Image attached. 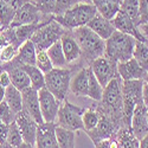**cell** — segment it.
<instances>
[{
    "label": "cell",
    "instance_id": "40",
    "mask_svg": "<svg viewBox=\"0 0 148 148\" xmlns=\"http://www.w3.org/2000/svg\"><path fill=\"white\" fill-rule=\"evenodd\" d=\"M78 3H82V1H81V0H57L55 16L62 14V13H63V12H65L68 8H70L71 6L76 5V4H78Z\"/></svg>",
    "mask_w": 148,
    "mask_h": 148
},
{
    "label": "cell",
    "instance_id": "8",
    "mask_svg": "<svg viewBox=\"0 0 148 148\" xmlns=\"http://www.w3.org/2000/svg\"><path fill=\"white\" fill-rule=\"evenodd\" d=\"M89 66L103 88L112 79L120 77L117 72V62L107 57L106 55L96 58L94 62H91Z\"/></svg>",
    "mask_w": 148,
    "mask_h": 148
},
{
    "label": "cell",
    "instance_id": "4",
    "mask_svg": "<svg viewBox=\"0 0 148 148\" xmlns=\"http://www.w3.org/2000/svg\"><path fill=\"white\" fill-rule=\"evenodd\" d=\"M142 79L122 81V109H123V123L130 128V120L135 107L142 103Z\"/></svg>",
    "mask_w": 148,
    "mask_h": 148
},
{
    "label": "cell",
    "instance_id": "45",
    "mask_svg": "<svg viewBox=\"0 0 148 148\" xmlns=\"http://www.w3.org/2000/svg\"><path fill=\"white\" fill-rule=\"evenodd\" d=\"M5 3H7L10 6H12L16 11H18L24 4H25L27 0H4Z\"/></svg>",
    "mask_w": 148,
    "mask_h": 148
},
{
    "label": "cell",
    "instance_id": "52",
    "mask_svg": "<svg viewBox=\"0 0 148 148\" xmlns=\"http://www.w3.org/2000/svg\"><path fill=\"white\" fill-rule=\"evenodd\" d=\"M143 82L148 84V71L146 72V75H145V77H143Z\"/></svg>",
    "mask_w": 148,
    "mask_h": 148
},
{
    "label": "cell",
    "instance_id": "54",
    "mask_svg": "<svg viewBox=\"0 0 148 148\" xmlns=\"http://www.w3.org/2000/svg\"><path fill=\"white\" fill-rule=\"evenodd\" d=\"M147 120H148V109H147Z\"/></svg>",
    "mask_w": 148,
    "mask_h": 148
},
{
    "label": "cell",
    "instance_id": "10",
    "mask_svg": "<svg viewBox=\"0 0 148 148\" xmlns=\"http://www.w3.org/2000/svg\"><path fill=\"white\" fill-rule=\"evenodd\" d=\"M40 113L44 122H56L60 103L45 87L38 91Z\"/></svg>",
    "mask_w": 148,
    "mask_h": 148
},
{
    "label": "cell",
    "instance_id": "3",
    "mask_svg": "<svg viewBox=\"0 0 148 148\" xmlns=\"http://www.w3.org/2000/svg\"><path fill=\"white\" fill-rule=\"evenodd\" d=\"M136 39L134 37L115 31L106 40V56L115 62H125L133 58Z\"/></svg>",
    "mask_w": 148,
    "mask_h": 148
},
{
    "label": "cell",
    "instance_id": "13",
    "mask_svg": "<svg viewBox=\"0 0 148 148\" xmlns=\"http://www.w3.org/2000/svg\"><path fill=\"white\" fill-rule=\"evenodd\" d=\"M34 146L36 148H58L56 122H43L38 125Z\"/></svg>",
    "mask_w": 148,
    "mask_h": 148
},
{
    "label": "cell",
    "instance_id": "29",
    "mask_svg": "<svg viewBox=\"0 0 148 148\" xmlns=\"http://www.w3.org/2000/svg\"><path fill=\"white\" fill-rule=\"evenodd\" d=\"M103 89L104 88L100 84V82L97 81V78L95 77L94 72L91 71V69L89 66V84H88V95L87 96L96 102H100L102 100Z\"/></svg>",
    "mask_w": 148,
    "mask_h": 148
},
{
    "label": "cell",
    "instance_id": "34",
    "mask_svg": "<svg viewBox=\"0 0 148 148\" xmlns=\"http://www.w3.org/2000/svg\"><path fill=\"white\" fill-rule=\"evenodd\" d=\"M36 66L44 73L51 71L53 69V65L50 60V57L47 55V51L44 49L37 47V55H36Z\"/></svg>",
    "mask_w": 148,
    "mask_h": 148
},
{
    "label": "cell",
    "instance_id": "27",
    "mask_svg": "<svg viewBox=\"0 0 148 148\" xmlns=\"http://www.w3.org/2000/svg\"><path fill=\"white\" fill-rule=\"evenodd\" d=\"M56 138L58 148H75L76 134L73 130L56 125Z\"/></svg>",
    "mask_w": 148,
    "mask_h": 148
},
{
    "label": "cell",
    "instance_id": "53",
    "mask_svg": "<svg viewBox=\"0 0 148 148\" xmlns=\"http://www.w3.org/2000/svg\"><path fill=\"white\" fill-rule=\"evenodd\" d=\"M143 43H145V45H146V46H147V49H148V39H145V40H143Z\"/></svg>",
    "mask_w": 148,
    "mask_h": 148
},
{
    "label": "cell",
    "instance_id": "57",
    "mask_svg": "<svg viewBox=\"0 0 148 148\" xmlns=\"http://www.w3.org/2000/svg\"><path fill=\"white\" fill-rule=\"evenodd\" d=\"M27 1H31V0H27Z\"/></svg>",
    "mask_w": 148,
    "mask_h": 148
},
{
    "label": "cell",
    "instance_id": "50",
    "mask_svg": "<svg viewBox=\"0 0 148 148\" xmlns=\"http://www.w3.org/2000/svg\"><path fill=\"white\" fill-rule=\"evenodd\" d=\"M5 89H6V88H4V87H1V85H0V102L4 101V97H5Z\"/></svg>",
    "mask_w": 148,
    "mask_h": 148
},
{
    "label": "cell",
    "instance_id": "18",
    "mask_svg": "<svg viewBox=\"0 0 148 148\" xmlns=\"http://www.w3.org/2000/svg\"><path fill=\"white\" fill-rule=\"evenodd\" d=\"M117 72L122 81L129 79H142L146 75V71L138 64V62L134 58H130L125 62L117 63Z\"/></svg>",
    "mask_w": 148,
    "mask_h": 148
},
{
    "label": "cell",
    "instance_id": "23",
    "mask_svg": "<svg viewBox=\"0 0 148 148\" xmlns=\"http://www.w3.org/2000/svg\"><path fill=\"white\" fill-rule=\"evenodd\" d=\"M36 55H37V47L31 39H29L19 46L16 58L19 63L24 65H36Z\"/></svg>",
    "mask_w": 148,
    "mask_h": 148
},
{
    "label": "cell",
    "instance_id": "43",
    "mask_svg": "<svg viewBox=\"0 0 148 148\" xmlns=\"http://www.w3.org/2000/svg\"><path fill=\"white\" fill-rule=\"evenodd\" d=\"M8 129H10V125H6L3 121H0V145L6 143Z\"/></svg>",
    "mask_w": 148,
    "mask_h": 148
},
{
    "label": "cell",
    "instance_id": "39",
    "mask_svg": "<svg viewBox=\"0 0 148 148\" xmlns=\"http://www.w3.org/2000/svg\"><path fill=\"white\" fill-rule=\"evenodd\" d=\"M16 115L17 114L12 112V109L5 101L0 102V121H3L6 125H10L16 121Z\"/></svg>",
    "mask_w": 148,
    "mask_h": 148
},
{
    "label": "cell",
    "instance_id": "38",
    "mask_svg": "<svg viewBox=\"0 0 148 148\" xmlns=\"http://www.w3.org/2000/svg\"><path fill=\"white\" fill-rule=\"evenodd\" d=\"M18 50H19V46L16 45L14 43L7 45L6 47H4L3 50L0 51V62L5 64V63L11 62V60H13L17 57Z\"/></svg>",
    "mask_w": 148,
    "mask_h": 148
},
{
    "label": "cell",
    "instance_id": "48",
    "mask_svg": "<svg viewBox=\"0 0 148 148\" xmlns=\"http://www.w3.org/2000/svg\"><path fill=\"white\" fill-rule=\"evenodd\" d=\"M139 148H148V134L139 141Z\"/></svg>",
    "mask_w": 148,
    "mask_h": 148
},
{
    "label": "cell",
    "instance_id": "33",
    "mask_svg": "<svg viewBox=\"0 0 148 148\" xmlns=\"http://www.w3.org/2000/svg\"><path fill=\"white\" fill-rule=\"evenodd\" d=\"M16 10L4 0H0V24L3 27H8L16 16Z\"/></svg>",
    "mask_w": 148,
    "mask_h": 148
},
{
    "label": "cell",
    "instance_id": "1",
    "mask_svg": "<svg viewBox=\"0 0 148 148\" xmlns=\"http://www.w3.org/2000/svg\"><path fill=\"white\" fill-rule=\"evenodd\" d=\"M81 49V57L90 65L96 58L106 53V40L98 37L87 25L71 30Z\"/></svg>",
    "mask_w": 148,
    "mask_h": 148
},
{
    "label": "cell",
    "instance_id": "22",
    "mask_svg": "<svg viewBox=\"0 0 148 148\" xmlns=\"http://www.w3.org/2000/svg\"><path fill=\"white\" fill-rule=\"evenodd\" d=\"M96 11L104 18L112 20L121 8L122 0H89Z\"/></svg>",
    "mask_w": 148,
    "mask_h": 148
},
{
    "label": "cell",
    "instance_id": "5",
    "mask_svg": "<svg viewBox=\"0 0 148 148\" xmlns=\"http://www.w3.org/2000/svg\"><path fill=\"white\" fill-rule=\"evenodd\" d=\"M71 70L66 68H53L45 73V88L59 102L64 101L70 90Z\"/></svg>",
    "mask_w": 148,
    "mask_h": 148
},
{
    "label": "cell",
    "instance_id": "15",
    "mask_svg": "<svg viewBox=\"0 0 148 148\" xmlns=\"http://www.w3.org/2000/svg\"><path fill=\"white\" fill-rule=\"evenodd\" d=\"M21 96H23V110L29 113L38 125L43 123L44 120L40 113L38 91L33 89L32 87H29L21 91Z\"/></svg>",
    "mask_w": 148,
    "mask_h": 148
},
{
    "label": "cell",
    "instance_id": "30",
    "mask_svg": "<svg viewBox=\"0 0 148 148\" xmlns=\"http://www.w3.org/2000/svg\"><path fill=\"white\" fill-rule=\"evenodd\" d=\"M133 58L138 62V64L147 72L148 71V49L143 42L136 40L133 52Z\"/></svg>",
    "mask_w": 148,
    "mask_h": 148
},
{
    "label": "cell",
    "instance_id": "47",
    "mask_svg": "<svg viewBox=\"0 0 148 148\" xmlns=\"http://www.w3.org/2000/svg\"><path fill=\"white\" fill-rule=\"evenodd\" d=\"M142 103L148 108V84L145 82L142 87Z\"/></svg>",
    "mask_w": 148,
    "mask_h": 148
},
{
    "label": "cell",
    "instance_id": "7",
    "mask_svg": "<svg viewBox=\"0 0 148 148\" xmlns=\"http://www.w3.org/2000/svg\"><path fill=\"white\" fill-rule=\"evenodd\" d=\"M64 32H65V29L60 24H58L53 17V19L47 21L45 25H43L34 32L31 40L34 43L36 47L47 50L52 44L60 40Z\"/></svg>",
    "mask_w": 148,
    "mask_h": 148
},
{
    "label": "cell",
    "instance_id": "16",
    "mask_svg": "<svg viewBox=\"0 0 148 148\" xmlns=\"http://www.w3.org/2000/svg\"><path fill=\"white\" fill-rule=\"evenodd\" d=\"M147 107L141 103L135 107L132 120H130V130L133 135L139 141L148 134V120H147Z\"/></svg>",
    "mask_w": 148,
    "mask_h": 148
},
{
    "label": "cell",
    "instance_id": "56",
    "mask_svg": "<svg viewBox=\"0 0 148 148\" xmlns=\"http://www.w3.org/2000/svg\"><path fill=\"white\" fill-rule=\"evenodd\" d=\"M81 1H87V0H81Z\"/></svg>",
    "mask_w": 148,
    "mask_h": 148
},
{
    "label": "cell",
    "instance_id": "2",
    "mask_svg": "<svg viewBox=\"0 0 148 148\" xmlns=\"http://www.w3.org/2000/svg\"><path fill=\"white\" fill-rule=\"evenodd\" d=\"M97 13L95 6L89 1H82L71 6L62 14L55 16V20L65 30H73L85 26Z\"/></svg>",
    "mask_w": 148,
    "mask_h": 148
},
{
    "label": "cell",
    "instance_id": "19",
    "mask_svg": "<svg viewBox=\"0 0 148 148\" xmlns=\"http://www.w3.org/2000/svg\"><path fill=\"white\" fill-rule=\"evenodd\" d=\"M60 44H62V49H63L68 64L72 63V62H76L78 58H81L79 45L75 39V37H73L71 30H65V32L60 38Z\"/></svg>",
    "mask_w": 148,
    "mask_h": 148
},
{
    "label": "cell",
    "instance_id": "9",
    "mask_svg": "<svg viewBox=\"0 0 148 148\" xmlns=\"http://www.w3.org/2000/svg\"><path fill=\"white\" fill-rule=\"evenodd\" d=\"M47 17L49 16H44L31 1H26L16 12V16H14L10 26L11 27H19L23 25H29V24L40 23L42 20H44Z\"/></svg>",
    "mask_w": 148,
    "mask_h": 148
},
{
    "label": "cell",
    "instance_id": "41",
    "mask_svg": "<svg viewBox=\"0 0 148 148\" xmlns=\"http://www.w3.org/2000/svg\"><path fill=\"white\" fill-rule=\"evenodd\" d=\"M95 148H120L119 141L116 139L115 135H113L112 138L106 139V140H101L95 143Z\"/></svg>",
    "mask_w": 148,
    "mask_h": 148
},
{
    "label": "cell",
    "instance_id": "17",
    "mask_svg": "<svg viewBox=\"0 0 148 148\" xmlns=\"http://www.w3.org/2000/svg\"><path fill=\"white\" fill-rule=\"evenodd\" d=\"M112 24L114 25L115 30L119 31V32H122V33H126V34H129L132 37H134L136 40H140V42H143V37L140 34L139 30H138V26L125 12H122L121 10L115 14V17L112 19Z\"/></svg>",
    "mask_w": 148,
    "mask_h": 148
},
{
    "label": "cell",
    "instance_id": "35",
    "mask_svg": "<svg viewBox=\"0 0 148 148\" xmlns=\"http://www.w3.org/2000/svg\"><path fill=\"white\" fill-rule=\"evenodd\" d=\"M31 3L38 8L44 16H55L57 0H31Z\"/></svg>",
    "mask_w": 148,
    "mask_h": 148
},
{
    "label": "cell",
    "instance_id": "49",
    "mask_svg": "<svg viewBox=\"0 0 148 148\" xmlns=\"http://www.w3.org/2000/svg\"><path fill=\"white\" fill-rule=\"evenodd\" d=\"M17 148H34V146H32V145H30V143H27V142H23V143H20Z\"/></svg>",
    "mask_w": 148,
    "mask_h": 148
},
{
    "label": "cell",
    "instance_id": "24",
    "mask_svg": "<svg viewBox=\"0 0 148 148\" xmlns=\"http://www.w3.org/2000/svg\"><path fill=\"white\" fill-rule=\"evenodd\" d=\"M4 101L10 106L12 112L14 114H18L23 109V96L21 91L18 90L14 85L10 84L8 87L5 89V97Z\"/></svg>",
    "mask_w": 148,
    "mask_h": 148
},
{
    "label": "cell",
    "instance_id": "11",
    "mask_svg": "<svg viewBox=\"0 0 148 148\" xmlns=\"http://www.w3.org/2000/svg\"><path fill=\"white\" fill-rule=\"evenodd\" d=\"M0 68H1L3 70H5V71H7L10 79H11V84L14 85L18 90L23 91L24 89L31 87L30 78L27 76V73H26L25 70H24L23 65L17 60V58L8 62V63H5L3 66H0Z\"/></svg>",
    "mask_w": 148,
    "mask_h": 148
},
{
    "label": "cell",
    "instance_id": "28",
    "mask_svg": "<svg viewBox=\"0 0 148 148\" xmlns=\"http://www.w3.org/2000/svg\"><path fill=\"white\" fill-rule=\"evenodd\" d=\"M46 51H47L49 57H50V60L53 68H66L68 63H66V59L63 52V49H62L60 40L52 44Z\"/></svg>",
    "mask_w": 148,
    "mask_h": 148
},
{
    "label": "cell",
    "instance_id": "20",
    "mask_svg": "<svg viewBox=\"0 0 148 148\" xmlns=\"http://www.w3.org/2000/svg\"><path fill=\"white\" fill-rule=\"evenodd\" d=\"M87 26L90 30H92L98 37H101V38L104 39V40H107L109 37L116 31L114 25L112 24V20L104 18L102 14L98 13V12L94 16V18L87 24Z\"/></svg>",
    "mask_w": 148,
    "mask_h": 148
},
{
    "label": "cell",
    "instance_id": "37",
    "mask_svg": "<svg viewBox=\"0 0 148 148\" xmlns=\"http://www.w3.org/2000/svg\"><path fill=\"white\" fill-rule=\"evenodd\" d=\"M14 43L17 45L16 42V33H14V27H3L0 29V51L3 50L4 47H6L7 45Z\"/></svg>",
    "mask_w": 148,
    "mask_h": 148
},
{
    "label": "cell",
    "instance_id": "14",
    "mask_svg": "<svg viewBox=\"0 0 148 148\" xmlns=\"http://www.w3.org/2000/svg\"><path fill=\"white\" fill-rule=\"evenodd\" d=\"M96 109L98 110V113H100V121H98L97 126L92 130L87 132L88 136L91 139L94 145L98 141H101V140H106V139L112 138L117 130L115 125L113 123V121L110 120L106 114H103L97 107H96Z\"/></svg>",
    "mask_w": 148,
    "mask_h": 148
},
{
    "label": "cell",
    "instance_id": "46",
    "mask_svg": "<svg viewBox=\"0 0 148 148\" xmlns=\"http://www.w3.org/2000/svg\"><path fill=\"white\" fill-rule=\"evenodd\" d=\"M138 30H139L140 34L143 37V39H148V21L139 24V25H138Z\"/></svg>",
    "mask_w": 148,
    "mask_h": 148
},
{
    "label": "cell",
    "instance_id": "21",
    "mask_svg": "<svg viewBox=\"0 0 148 148\" xmlns=\"http://www.w3.org/2000/svg\"><path fill=\"white\" fill-rule=\"evenodd\" d=\"M89 84V66L82 68L70 81V91L76 96H87Z\"/></svg>",
    "mask_w": 148,
    "mask_h": 148
},
{
    "label": "cell",
    "instance_id": "26",
    "mask_svg": "<svg viewBox=\"0 0 148 148\" xmlns=\"http://www.w3.org/2000/svg\"><path fill=\"white\" fill-rule=\"evenodd\" d=\"M21 65H23L24 70L26 71L27 76L30 78L31 87L33 89L39 91L42 88L45 87V73L43 71H40L36 65H24V64H21Z\"/></svg>",
    "mask_w": 148,
    "mask_h": 148
},
{
    "label": "cell",
    "instance_id": "32",
    "mask_svg": "<svg viewBox=\"0 0 148 148\" xmlns=\"http://www.w3.org/2000/svg\"><path fill=\"white\" fill-rule=\"evenodd\" d=\"M98 121H100V113H98V110L96 108H90L88 110H84V113L82 115V122H83V127L87 132H90L96 126Z\"/></svg>",
    "mask_w": 148,
    "mask_h": 148
},
{
    "label": "cell",
    "instance_id": "42",
    "mask_svg": "<svg viewBox=\"0 0 148 148\" xmlns=\"http://www.w3.org/2000/svg\"><path fill=\"white\" fill-rule=\"evenodd\" d=\"M139 13H140L139 24L148 21V0H139Z\"/></svg>",
    "mask_w": 148,
    "mask_h": 148
},
{
    "label": "cell",
    "instance_id": "51",
    "mask_svg": "<svg viewBox=\"0 0 148 148\" xmlns=\"http://www.w3.org/2000/svg\"><path fill=\"white\" fill-rule=\"evenodd\" d=\"M0 148H13V147L10 146L8 143H3V145H0Z\"/></svg>",
    "mask_w": 148,
    "mask_h": 148
},
{
    "label": "cell",
    "instance_id": "31",
    "mask_svg": "<svg viewBox=\"0 0 148 148\" xmlns=\"http://www.w3.org/2000/svg\"><path fill=\"white\" fill-rule=\"evenodd\" d=\"M122 12L125 13L136 24H139L140 20V13H139V0H122L121 8Z\"/></svg>",
    "mask_w": 148,
    "mask_h": 148
},
{
    "label": "cell",
    "instance_id": "12",
    "mask_svg": "<svg viewBox=\"0 0 148 148\" xmlns=\"http://www.w3.org/2000/svg\"><path fill=\"white\" fill-rule=\"evenodd\" d=\"M16 123L21 133L23 141L27 142L32 146L36 145V135H37V128H38V123L34 121V119L26 113L25 110H20L16 115Z\"/></svg>",
    "mask_w": 148,
    "mask_h": 148
},
{
    "label": "cell",
    "instance_id": "55",
    "mask_svg": "<svg viewBox=\"0 0 148 148\" xmlns=\"http://www.w3.org/2000/svg\"><path fill=\"white\" fill-rule=\"evenodd\" d=\"M0 29H3V26H1V24H0Z\"/></svg>",
    "mask_w": 148,
    "mask_h": 148
},
{
    "label": "cell",
    "instance_id": "44",
    "mask_svg": "<svg viewBox=\"0 0 148 148\" xmlns=\"http://www.w3.org/2000/svg\"><path fill=\"white\" fill-rule=\"evenodd\" d=\"M0 69H1V68H0ZM10 84H11V79H10V76H8L7 71L1 69V72H0V85L4 87V88H7Z\"/></svg>",
    "mask_w": 148,
    "mask_h": 148
},
{
    "label": "cell",
    "instance_id": "6",
    "mask_svg": "<svg viewBox=\"0 0 148 148\" xmlns=\"http://www.w3.org/2000/svg\"><path fill=\"white\" fill-rule=\"evenodd\" d=\"M84 108H81L76 104H72L66 98L62 101L58 114H57V126H60L63 128L77 132L83 130V122H82V115L84 113Z\"/></svg>",
    "mask_w": 148,
    "mask_h": 148
},
{
    "label": "cell",
    "instance_id": "25",
    "mask_svg": "<svg viewBox=\"0 0 148 148\" xmlns=\"http://www.w3.org/2000/svg\"><path fill=\"white\" fill-rule=\"evenodd\" d=\"M114 135L119 141L120 148H139V140L133 135L130 128L122 126Z\"/></svg>",
    "mask_w": 148,
    "mask_h": 148
},
{
    "label": "cell",
    "instance_id": "36",
    "mask_svg": "<svg viewBox=\"0 0 148 148\" xmlns=\"http://www.w3.org/2000/svg\"><path fill=\"white\" fill-rule=\"evenodd\" d=\"M23 136H21V133L17 126L16 121L10 123V129H8V135H7V140L6 143H8L10 146H12L13 148H17L20 143H23Z\"/></svg>",
    "mask_w": 148,
    "mask_h": 148
}]
</instances>
